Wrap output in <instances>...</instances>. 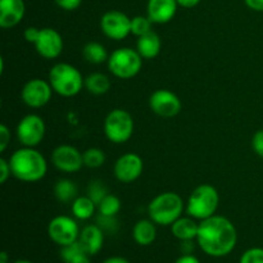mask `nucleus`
Wrapping results in <instances>:
<instances>
[{
    "label": "nucleus",
    "mask_w": 263,
    "mask_h": 263,
    "mask_svg": "<svg viewBox=\"0 0 263 263\" xmlns=\"http://www.w3.org/2000/svg\"><path fill=\"white\" fill-rule=\"evenodd\" d=\"M195 240L207 256L221 258L229 256L235 249L238 231L229 218L215 215L199 221V230Z\"/></svg>",
    "instance_id": "1"
},
{
    "label": "nucleus",
    "mask_w": 263,
    "mask_h": 263,
    "mask_svg": "<svg viewBox=\"0 0 263 263\" xmlns=\"http://www.w3.org/2000/svg\"><path fill=\"white\" fill-rule=\"evenodd\" d=\"M8 161L13 176L23 182L40 181L48 172L45 157L35 148L23 146L15 151Z\"/></svg>",
    "instance_id": "2"
},
{
    "label": "nucleus",
    "mask_w": 263,
    "mask_h": 263,
    "mask_svg": "<svg viewBox=\"0 0 263 263\" xmlns=\"http://www.w3.org/2000/svg\"><path fill=\"white\" fill-rule=\"evenodd\" d=\"M184 212V200L177 193H161L151 200L148 205L149 218L156 225L171 226L181 217Z\"/></svg>",
    "instance_id": "3"
},
{
    "label": "nucleus",
    "mask_w": 263,
    "mask_h": 263,
    "mask_svg": "<svg viewBox=\"0 0 263 263\" xmlns=\"http://www.w3.org/2000/svg\"><path fill=\"white\" fill-rule=\"evenodd\" d=\"M49 82L58 95L64 98L76 97L85 86L81 72L68 63H57L49 72Z\"/></svg>",
    "instance_id": "4"
},
{
    "label": "nucleus",
    "mask_w": 263,
    "mask_h": 263,
    "mask_svg": "<svg viewBox=\"0 0 263 263\" xmlns=\"http://www.w3.org/2000/svg\"><path fill=\"white\" fill-rule=\"evenodd\" d=\"M220 195L217 189L210 184H202L195 187L189 195L186 203V213L197 221H203L216 215Z\"/></svg>",
    "instance_id": "5"
},
{
    "label": "nucleus",
    "mask_w": 263,
    "mask_h": 263,
    "mask_svg": "<svg viewBox=\"0 0 263 263\" xmlns=\"http://www.w3.org/2000/svg\"><path fill=\"white\" fill-rule=\"evenodd\" d=\"M108 69L117 79L130 80L140 72L143 58L138 50L131 48H120L113 51L107 61Z\"/></svg>",
    "instance_id": "6"
},
{
    "label": "nucleus",
    "mask_w": 263,
    "mask_h": 263,
    "mask_svg": "<svg viewBox=\"0 0 263 263\" xmlns=\"http://www.w3.org/2000/svg\"><path fill=\"white\" fill-rule=\"evenodd\" d=\"M134 118L127 110L113 109L107 115L104 121V134L113 144H123L131 139L134 134Z\"/></svg>",
    "instance_id": "7"
},
{
    "label": "nucleus",
    "mask_w": 263,
    "mask_h": 263,
    "mask_svg": "<svg viewBox=\"0 0 263 263\" xmlns=\"http://www.w3.org/2000/svg\"><path fill=\"white\" fill-rule=\"evenodd\" d=\"M79 223L76 218L69 216H57L51 218L48 225V235L53 243L59 247H66L74 243L80 238Z\"/></svg>",
    "instance_id": "8"
},
{
    "label": "nucleus",
    "mask_w": 263,
    "mask_h": 263,
    "mask_svg": "<svg viewBox=\"0 0 263 263\" xmlns=\"http://www.w3.org/2000/svg\"><path fill=\"white\" fill-rule=\"evenodd\" d=\"M46 126L43 118L37 115H27L18 122L17 138L23 146L35 148L45 136Z\"/></svg>",
    "instance_id": "9"
},
{
    "label": "nucleus",
    "mask_w": 263,
    "mask_h": 263,
    "mask_svg": "<svg viewBox=\"0 0 263 263\" xmlns=\"http://www.w3.org/2000/svg\"><path fill=\"white\" fill-rule=\"evenodd\" d=\"M100 28L108 39L123 40L131 33V18L121 10H108L100 18Z\"/></svg>",
    "instance_id": "10"
},
{
    "label": "nucleus",
    "mask_w": 263,
    "mask_h": 263,
    "mask_svg": "<svg viewBox=\"0 0 263 263\" xmlns=\"http://www.w3.org/2000/svg\"><path fill=\"white\" fill-rule=\"evenodd\" d=\"M53 87L50 82L41 79L28 80L21 90L23 103L30 108H43L51 99Z\"/></svg>",
    "instance_id": "11"
},
{
    "label": "nucleus",
    "mask_w": 263,
    "mask_h": 263,
    "mask_svg": "<svg viewBox=\"0 0 263 263\" xmlns=\"http://www.w3.org/2000/svg\"><path fill=\"white\" fill-rule=\"evenodd\" d=\"M181 100L175 92L167 89L156 90L149 98V108L154 115L163 118H172L181 110Z\"/></svg>",
    "instance_id": "12"
},
{
    "label": "nucleus",
    "mask_w": 263,
    "mask_h": 263,
    "mask_svg": "<svg viewBox=\"0 0 263 263\" xmlns=\"http://www.w3.org/2000/svg\"><path fill=\"white\" fill-rule=\"evenodd\" d=\"M51 162L57 170L66 174H74L82 168L84 157L76 146L63 144L57 146L51 153Z\"/></svg>",
    "instance_id": "13"
},
{
    "label": "nucleus",
    "mask_w": 263,
    "mask_h": 263,
    "mask_svg": "<svg viewBox=\"0 0 263 263\" xmlns=\"http://www.w3.org/2000/svg\"><path fill=\"white\" fill-rule=\"evenodd\" d=\"M144 162L140 156L135 153H125L116 161L113 174L116 179L123 184H131L141 176Z\"/></svg>",
    "instance_id": "14"
},
{
    "label": "nucleus",
    "mask_w": 263,
    "mask_h": 263,
    "mask_svg": "<svg viewBox=\"0 0 263 263\" xmlns=\"http://www.w3.org/2000/svg\"><path fill=\"white\" fill-rule=\"evenodd\" d=\"M33 45L43 58L55 59L63 51V39L57 30L45 27L40 30V35Z\"/></svg>",
    "instance_id": "15"
},
{
    "label": "nucleus",
    "mask_w": 263,
    "mask_h": 263,
    "mask_svg": "<svg viewBox=\"0 0 263 263\" xmlns=\"http://www.w3.org/2000/svg\"><path fill=\"white\" fill-rule=\"evenodd\" d=\"M177 0H148L146 15L157 25H164L172 21L176 15Z\"/></svg>",
    "instance_id": "16"
},
{
    "label": "nucleus",
    "mask_w": 263,
    "mask_h": 263,
    "mask_svg": "<svg viewBox=\"0 0 263 263\" xmlns=\"http://www.w3.org/2000/svg\"><path fill=\"white\" fill-rule=\"evenodd\" d=\"M26 5L23 0H0V27L12 28L23 20Z\"/></svg>",
    "instance_id": "17"
},
{
    "label": "nucleus",
    "mask_w": 263,
    "mask_h": 263,
    "mask_svg": "<svg viewBox=\"0 0 263 263\" xmlns=\"http://www.w3.org/2000/svg\"><path fill=\"white\" fill-rule=\"evenodd\" d=\"M79 241L90 256H95L104 246V231L98 223L86 225L80 233Z\"/></svg>",
    "instance_id": "18"
},
{
    "label": "nucleus",
    "mask_w": 263,
    "mask_h": 263,
    "mask_svg": "<svg viewBox=\"0 0 263 263\" xmlns=\"http://www.w3.org/2000/svg\"><path fill=\"white\" fill-rule=\"evenodd\" d=\"M172 235L180 241L185 240H195L198 235V230H199V222L195 218L190 217H180L179 220L175 221L171 226Z\"/></svg>",
    "instance_id": "19"
},
{
    "label": "nucleus",
    "mask_w": 263,
    "mask_h": 263,
    "mask_svg": "<svg viewBox=\"0 0 263 263\" xmlns=\"http://www.w3.org/2000/svg\"><path fill=\"white\" fill-rule=\"evenodd\" d=\"M162 48V41L158 33L154 31L145 33L138 37L136 41V50L143 59H153L159 54Z\"/></svg>",
    "instance_id": "20"
},
{
    "label": "nucleus",
    "mask_w": 263,
    "mask_h": 263,
    "mask_svg": "<svg viewBox=\"0 0 263 263\" xmlns=\"http://www.w3.org/2000/svg\"><path fill=\"white\" fill-rule=\"evenodd\" d=\"M133 238L139 246H152L157 239V225L151 218L149 220H139L133 228Z\"/></svg>",
    "instance_id": "21"
},
{
    "label": "nucleus",
    "mask_w": 263,
    "mask_h": 263,
    "mask_svg": "<svg viewBox=\"0 0 263 263\" xmlns=\"http://www.w3.org/2000/svg\"><path fill=\"white\" fill-rule=\"evenodd\" d=\"M61 258L64 263H91L90 254L79 240L69 246L61 247Z\"/></svg>",
    "instance_id": "22"
},
{
    "label": "nucleus",
    "mask_w": 263,
    "mask_h": 263,
    "mask_svg": "<svg viewBox=\"0 0 263 263\" xmlns=\"http://www.w3.org/2000/svg\"><path fill=\"white\" fill-rule=\"evenodd\" d=\"M97 208V204H95L87 195H85V197H77L76 199L72 202L71 205L72 216H73L76 220L87 221L94 216Z\"/></svg>",
    "instance_id": "23"
},
{
    "label": "nucleus",
    "mask_w": 263,
    "mask_h": 263,
    "mask_svg": "<svg viewBox=\"0 0 263 263\" xmlns=\"http://www.w3.org/2000/svg\"><path fill=\"white\" fill-rule=\"evenodd\" d=\"M85 87L92 95H103L110 89V80L107 74L94 72L85 79Z\"/></svg>",
    "instance_id": "24"
},
{
    "label": "nucleus",
    "mask_w": 263,
    "mask_h": 263,
    "mask_svg": "<svg viewBox=\"0 0 263 263\" xmlns=\"http://www.w3.org/2000/svg\"><path fill=\"white\" fill-rule=\"evenodd\" d=\"M54 195L61 203L73 202L77 198V186L72 180L61 179L54 185Z\"/></svg>",
    "instance_id": "25"
},
{
    "label": "nucleus",
    "mask_w": 263,
    "mask_h": 263,
    "mask_svg": "<svg viewBox=\"0 0 263 263\" xmlns=\"http://www.w3.org/2000/svg\"><path fill=\"white\" fill-rule=\"evenodd\" d=\"M82 55L86 59V62H89L91 64H102L104 62H107L108 58H109L104 45H102L100 43H97V41L87 43L84 46V49H82Z\"/></svg>",
    "instance_id": "26"
},
{
    "label": "nucleus",
    "mask_w": 263,
    "mask_h": 263,
    "mask_svg": "<svg viewBox=\"0 0 263 263\" xmlns=\"http://www.w3.org/2000/svg\"><path fill=\"white\" fill-rule=\"evenodd\" d=\"M84 164L89 168H99L105 163V153L100 148H89L82 153Z\"/></svg>",
    "instance_id": "27"
},
{
    "label": "nucleus",
    "mask_w": 263,
    "mask_h": 263,
    "mask_svg": "<svg viewBox=\"0 0 263 263\" xmlns=\"http://www.w3.org/2000/svg\"><path fill=\"white\" fill-rule=\"evenodd\" d=\"M99 215L116 216L121 211V200L116 195L107 194L104 199L98 204Z\"/></svg>",
    "instance_id": "28"
},
{
    "label": "nucleus",
    "mask_w": 263,
    "mask_h": 263,
    "mask_svg": "<svg viewBox=\"0 0 263 263\" xmlns=\"http://www.w3.org/2000/svg\"><path fill=\"white\" fill-rule=\"evenodd\" d=\"M152 26H153V22L148 15H135L131 18V33L138 37L153 31Z\"/></svg>",
    "instance_id": "29"
},
{
    "label": "nucleus",
    "mask_w": 263,
    "mask_h": 263,
    "mask_svg": "<svg viewBox=\"0 0 263 263\" xmlns=\"http://www.w3.org/2000/svg\"><path fill=\"white\" fill-rule=\"evenodd\" d=\"M107 194H108L107 186L103 184V181H99V180H94V181L90 182L89 186H87L86 195L95 203V204H97V207L98 204L104 199Z\"/></svg>",
    "instance_id": "30"
},
{
    "label": "nucleus",
    "mask_w": 263,
    "mask_h": 263,
    "mask_svg": "<svg viewBox=\"0 0 263 263\" xmlns=\"http://www.w3.org/2000/svg\"><path fill=\"white\" fill-rule=\"evenodd\" d=\"M239 263H263V248H249L241 254Z\"/></svg>",
    "instance_id": "31"
},
{
    "label": "nucleus",
    "mask_w": 263,
    "mask_h": 263,
    "mask_svg": "<svg viewBox=\"0 0 263 263\" xmlns=\"http://www.w3.org/2000/svg\"><path fill=\"white\" fill-rule=\"evenodd\" d=\"M97 223L103 229L104 233H116L118 229V221L116 220V216H98Z\"/></svg>",
    "instance_id": "32"
},
{
    "label": "nucleus",
    "mask_w": 263,
    "mask_h": 263,
    "mask_svg": "<svg viewBox=\"0 0 263 263\" xmlns=\"http://www.w3.org/2000/svg\"><path fill=\"white\" fill-rule=\"evenodd\" d=\"M252 148L257 156L263 158V128L257 131L252 138Z\"/></svg>",
    "instance_id": "33"
},
{
    "label": "nucleus",
    "mask_w": 263,
    "mask_h": 263,
    "mask_svg": "<svg viewBox=\"0 0 263 263\" xmlns=\"http://www.w3.org/2000/svg\"><path fill=\"white\" fill-rule=\"evenodd\" d=\"M10 175H12V170H10L9 161L0 158V184H5Z\"/></svg>",
    "instance_id": "34"
},
{
    "label": "nucleus",
    "mask_w": 263,
    "mask_h": 263,
    "mask_svg": "<svg viewBox=\"0 0 263 263\" xmlns=\"http://www.w3.org/2000/svg\"><path fill=\"white\" fill-rule=\"evenodd\" d=\"M10 138H12V135H10L9 128L5 125L0 126V152H2V153L5 152V149L9 145Z\"/></svg>",
    "instance_id": "35"
},
{
    "label": "nucleus",
    "mask_w": 263,
    "mask_h": 263,
    "mask_svg": "<svg viewBox=\"0 0 263 263\" xmlns=\"http://www.w3.org/2000/svg\"><path fill=\"white\" fill-rule=\"evenodd\" d=\"M54 3H55L61 9L71 12V10H76L77 8L81 5L82 0H54Z\"/></svg>",
    "instance_id": "36"
},
{
    "label": "nucleus",
    "mask_w": 263,
    "mask_h": 263,
    "mask_svg": "<svg viewBox=\"0 0 263 263\" xmlns=\"http://www.w3.org/2000/svg\"><path fill=\"white\" fill-rule=\"evenodd\" d=\"M25 39L27 43L31 44H35L36 40H37L39 35H40V28H36V27H27L25 30Z\"/></svg>",
    "instance_id": "37"
},
{
    "label": "nucleus",
    "mask_w": 263,
    "mask_h": 263,
    "mask_svg": "<svg viewBox=\"0 0 263 263\" xmlns=\"http://www.w3.org/2000/svg\"><path fill=\"white\" fill-rule=\"evenodd\" d=\"M244 3L254 12H263V0H244Z\"/></svg>",
    "instance_id": "38"
},
{
    "label": "nucleus",
    "mask_w": 263,
    "mask_h": 263,
    "mask_svg": "<svg viewBox=\"0 0 263 263\" xmlns=\"http://www.w3.org/2000/svg\"><path fill=\"white\" fill-rule=\"evenodd\" d=\"M174 263H200V261L194 254H181Z\"/></svg>",
    "instance_id": "39"
},
{
    "label": "nucleus",
    "mask_w": 263,
    "mask_h": 263,
    "mask_svg": "<svg viewBox=\"0 0 263 263\" xmlns=\"http://www.w3.org/2000/svg\"><path fill=\"white\" fill-rule=\"evenodd\" d=\"M202 2V0H177V4H179V7H182V8H194L197 7L199 3Z\"/></svg>",
    "instance_id": "40"
},
{
    "label": "nucleus",
    "mask_w": 263,
    "mask_h": 263,
    "mask_svg": "<svg viewBox=\"0 0 263 263\" xmlns=\"http://www.w3.org/2000/svg\"><path fill=\"white\" fill-rule=\"evenodd\" d=\"M102 263H131V262L128 261L127 258H125V257L112 256V257H108V258H105Z\"/></svg>",
    "instance_id": "41"
},
{
    "label": "nucleus",
    "mask_w": 263,
    "mask_h": 263,
    "mask_svg": "<svg viewBox=\"0 0 263 263\" xmlns=\"http://www.w3.org/2000/svg\"><path fill=\"white\" fill-rule=\"evenodd\" d=\"M193 248H194V246H193V240L181 241V251H182V254H192Z\"/></svg>",
    "instance_id": "42"
},
{
    "label": "nucleus",
    "mask_w": 263,
    "mask_h": 263,
    "mask_svg": "<svg viewBox=\"0 0 263 263\" xmlns=\"http://www.w3.org/2000/svg\"><path fill=\"white\" fill-rule=\"evenodd\" d=\"M0 261H4V262L8 261V254L5 253V252H3V253L0 254Z\"/></svg>",
    "instance_id": "43"
},
{
    "label": "nucleus",
    "mask_w": 263,
    "mask_h": 263,
    "mask_svg": "<svg viewBox=\"0 0 263 263\" xmlns=\"http://www.w3.org/2000/svg\"><path fill=\"white\" fill-rule=\"evenodd\" d=\"M13 263H33V262L28 261V259H17V261L13 262Z\"/></svg>",
    "instance_id": "44"
},
{
    "label": "nucleus",
    "mask_w": 263,
    "mask_h": 263,
    "mask_svg": "<svg viewBox=\"0 0 263 263\" xmlns=\"http://www.w3.org/2000/svg\"><path fill=\"white\" fill-rule=\"evenodd\" d=\"M0 263H9V262H8V261H7V262H4V261H0Z\"/></svg>",
    "instance_id": "45"
}]
</instances>
